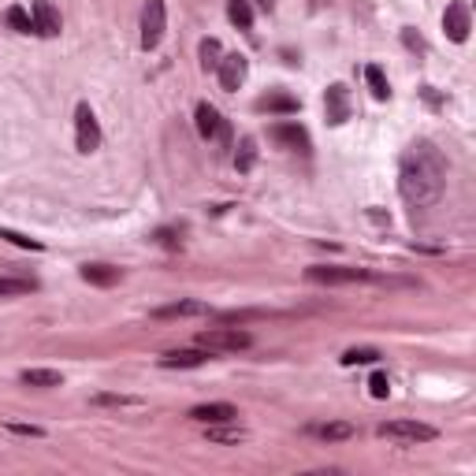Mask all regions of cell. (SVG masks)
Segmentation results:
<instances>
[{"instance_id": "25", "label": "cell", "mask_w": 476, "mask_h": 476, "mask_svg": "<svg viewBox=\"0 0 476 476\" xmlns=\"http://www.w3.org/2000/svg\"><path fill=\"white\" fill-rule=\"evenodd\" d=\"M253 164H257V142L253 138H242V142H238V153H235V168L242 171H253Z\"/></svg>"}, {"instance_id": "29", "label": "cell", "mask_w": 476, "mask_h": 476, "mask_svg": "<svg viewBox=\"0 0 476 476\" xmlns=\"http://www.w3.org/2000/svg\"><path fill=\"white\" fill-rule=\"evenodd\" d=\"M0 238H8L12 246H23V250H41V242H38V238L19 235V231H12V227H0Z\"/></svg>"}, {"instance_id": "30", "label": "cell", "mask_w": 476, "mask_h": 476, "mask_svg": "<svg viewBox=\"0 0 476 476\" xmlns=\"http://www.w3.org/2000/svg\"><path fill=\"white\" fill-rule=\"evenodd\" d=\"M268 317L264 309H238V312H220V320L223 324H246V320H261Z\"/></svg>"}, {"instance_id": "33", "label": "cell", "mask_w": 476, "mask_h": 476, "mask_svg": "<svg viewBox=\"0 0 476 476\" xmlns=\"http://www.w3.org/2000/svg\"><path fill=\"white\" fill-rule=\"evenodd\" d=\"M153 238H157L160 246H164V250H182V238H179L175 231H171V227H160V231H157Z\"/></svg>"}, {"instance_id": "20", "label": "cell", "mask_w": 476, "mask_h": 476, "mask_svg": "<svg viewBox=\"0 0 476 476\" xmlns=\"http://www.w3.org/2000/svg\"><path fill=\"white\" fill-rule=\"evenodd\" d=\"M19 380H23L26 387H60L63 376L56 369H23V372H19Z\"/></svg>"}, {"instance_id": "2", "label": "cell", "mask_w": 476, "mask_h": 476, "mask_svg": "<svg viewBox=\"0 0 476 476\" xmlns=\"http://www.w3.org/2000/svg\"><path fill=\"white\" fill-rule=\"evenodd\" d=\"M198 346L209 354H238V350H250L253 346V335L235 328V324H227V328H205L198 335Z\"/></svg>"}, {"instance_id": "18", "label": "cell", "mask_w": 476, "mask_h": 476, "mask_svg": "<svg viewBox=\"0 0 476 476\" xmlns=\"http://www.w3.org/2000/svg\"><path fill=\"white\" fill-rule=\"evenodd\" d=\"M82 279L93 287H116L119 279H123V272L112 264H82Z\"/></svg>"}, {"instance_id": "5", "label": "cell", "mask_w": 476, "mask_h": 476, "mask_svg": "<svg viewBox=\"0 0 476 476\" xmlns=\"http://www.w3.org/2000/svg\"><path fill=\"white\" fill-rule=\"evenodd\" d=\"M164 26H168L164 0H145V8H142V49H157L160 38H164Z\"/></svg>"}, {"instance_id": "31", "label": "cell", "mask_w": 476, "mask_h": 476, "mask_svg": "<svg viewBox=\"0 0 476 476\" xmlns=\"http://www.w3.org/2000/svg\"><path fill=\"white\" fill-rule=\"evenodd\" d=\"M4 428L12 431V436H23V439H41V436H45V428H38V425H19V420H8Z\"/></svg>"}, {"instance_id": "6", "label": "cell", "mask_w": 476, "mask_h": 476, "mask_svg": "<svg viewBox=\"0 0 476 476\" xmlns=\"http://www.w3.org/2000/svg\"><path fill=\"white\" fill-rule=\"evenodd\" d=\"M74 142H79V153H93L101 145V127H97V116L86 101L74 108Z\"/></svg>"}, {"instance_id": "12", "label": "cell", "mask_w": 476, "mask_h": 476, "mask_svg": "<svg viewBox=\"0 0 476 476\" xmlns=\"http://www.w3.org/2000/svg\"><path fill=\"white\" fill-rule=\"evenodd\" d=\"M157 320H182V317H212V309L205 301H171V306L153 309Z\"/></svg>"}, {"instance_id": "27", "label": "cell", "mask_w": 476, "mask_h": 476, "mask_svg": "<svg viewBox=\"0 0 476 476\" xmlns=\"http://www.w3.org/2000/svg\"><path fill=\"white\" fill-rule=\"evenodd\" d=\"M4 23L12 26L15 34H30V30H34V19H30L26 8H8V12H4Z\"/></svg>"}, {"instance_id": "24", "label": "cell", "mask_w": 476, "mask_h": 476, "mask_svg": "<svg viewBox=\"0 0 476 476\" xmlns=\"http://www.w3.org/2000/svg\"><path fill=\"white\" fill-rule=\"evenodd\" d=\"M90 402L93 406H112V409H142L145 406L142 398H134V395H93Z\"/></svg>"}, {"instance_id": "15", "label": "cell", "mask_w": 476, "mask_h": 476, "mask_svg": "<svg viewBox=\"0 0 476 476\" xmlns=\"http://www.w3.org/2000/svg\"><path fill=\"white\" fill-rule=\"evenodd\" d=\"M268 134H272L279 145H290V149L309 153V134H306V127H298V123H276Z\"/></svg>"}, {"instance_id": "19", "label": "cell", "mask_w": 476, "mask_h": 476, "mask_svg": "<svg viewBox=\"0 0 476 476\" xmlns=\"http://www.w3.org/2000/svg\"><path fill=\"white\" fill-rule=\"evenodd\" d=\"M261 112H276V116H294L298 112V97H287V93H268L257 101Z\"/></svg>"}, {"instance_id": "28", "label": "cell", "mask_w": 476, "mask_h": 476, "mask_svg": "<svg viewBox=\"0 0 476 476\" xmlns=\"http://www.w3.org/2000/svg\"><path fill=\"white\" fill-rule=\"evenodd\" d=\"M223 60V49H220V41L216 38H205L201 41V68L205 71H216V63Z\"/></svg>"}, {"instance_id": "7", "label": "cell", "mask_w": 476, "mask_h": 476, "mask_svg": "<svg viewBox=\"0 0 476 476\" xmlns=\"http://www.w3.org/2000/svg\"><path fill=\"white\" fill-rule=\"evenodd\" d=\"M246 71H250V63H246L242 52H227V56L216 63V74H220V86L227 93H235L238 86L246 82Z\"/></svg>"}, {"instance_id": "1", "label": "cell", "mask_w": 476, "mask_h": 476, "mask_svg": "<svg viewBox=\"0 0 476 476\" xmlns=\"http://www.w3.org/2000/svg\"><path fill=\"white\" fill-rule=\"evenodd\" d=\"M398 193L413 209H436L447 193V160L431 142H413L398 160Z\"/></svg>"}, {"instance_id": "34", "label": "cell", "mask_w": 476, "mask_h": 476, "mask_svg": "<svg viewBox=\"0 0 476 476\" xmlns=\"http://www.w3.org/2000/svg\"><path fill=\"white\" fill-rule=\"evenodd\" d=\"M402 41L409 49H417V52H425V41H420V34H413V30H402Z\"/></svg>"}, {"instance_id": "14", "label": "cell", "mask_w": 476, "mask_h": 476, "mask_svg": "<svg viewBox=\"0 0 476 476\" xmlns=\"http://www.w3.org/2000/svg\"><path fill=\"white\" fill-rule=\"evenodd\" d=\"M309 436H317L324 443H342V439H354L357 428L350 420H324V425H309Z\"/></svg>"}, {"instance_id": "32", "label": "cell", "mask_w": 476, "mask_h": 476, "mask_svg": "<svg viewBox=\"0 0 476 476\" xmlns=\"http://www.w3.org/2000/svg\"><path fill=\"white\" fill-rule=\"evenodd\" d=\"M369 395H372V398H387V395H391V380H387L383 372H372V380H369Z\"/></svg>"}, {"instance_id": "13", "label": "cell", "mask_w": 476, "mask_h": 476, "mask_svg": "<svg viewBox=\"0 0 476 476\" xmlns=\"http://www.w3.org/2000/svg\"><path fill=\"white\" fill-rule=\"evenodd\" d=\"M209 361V350H168L160 357V369H201V365Z\"/></svg>"}, {"instance_id": "22", "label": "cell", "mask_w": 476, "mask_h": 476, "mask_svg": "<svg viewBox=\"0 0 476 476\" xmlns=\"http://www.w3.org/2000/svg\"><path fill=\"white\" fill-rule=\"evenodd\" d=\"M365 82H369V90H372L376 101H387V97H391V82H387L383 68H376V63H369V68H365Z\"/></svg>"}, {"instance_id": "23", "label": "cell", "mask_w": 476, "mask_h": 476, "mask_svg": "<svg viewBox=\"0 0 476 476\" xmlns=\"http://www.w3.org/2000/svg\"><path fill=\"white\" fill-rule=\"evenodd\" d=\"M380 350H376V346H354V350H346L342 357H339V361L346 365V369H354V365H376V361H380Z\"/></svg>"}, {"instance_id": "35", "label": "cell", "mask_w": 476, "mask_h": 476, "mask_svg": "<svg viewBox=\"0 0 476 476\" xmlns=\"http://www.w3.org/2000/svg\"><path fill=\"white\" fill-rule=\"evenodd\" d=\"M253 4L261 8V12H272V8H276V0H253Z\"/></svg>"}, {"instance_id": "17", "label": "cell", "mask_w": 476, "mask_h": 476, "mask_svg": "<svg viewBox=\"0 0 476 476\" xmlns=\"http://www.w3.org/2000/svg\"><path fill=\"white\" fill-rule=\"evenodd\" d=\"M205 436H209V443H246L250 439V431L246 428H235V420H223V425H205Z\"/></svg>"}, {"instance_id": "21", "label": "cell", "mask_w": 476, "mask_h": 476, "mask_svg": "<svg viewBox=\"0 0 476 476\" xmlns=\"http://www.w3.org/2000/svg\"><path fill=\"white\" fill-rule=\"evenodd\" d=\"M227 19H231L238 30H250L253 26V4L250 0H227Z\"/></svg>"}, {"instance_id": "4", "label": "cell", "mask_w": 476, "mask_h": 476, "mask_svg": "<svg viewBox=\"0 0 476 476\" xmlns=\"http://www.w3.org/2000/svg\"><path fill=\"white\" fill-rule=\"evenodd\" d=\"M309 283H328V287H342V283H365V279H376L365 268H335V264H312L306 268Z\"/></svg>"}, {"instance_id": "9", "label": "cell", "mask_w": 476, "mask_h": 476, "mask_svg": "<svg viewBox=\"0 0 476 476\" xmlns=\"http://www.w3.org/2000/svg\"><path fill=\"white\" fill-rule=\"evenodd\" d=\"M443 30H447V38L450 41H469V30H473V23H469V8L461 4V0H454V4H447V12H443Z\"/></svg>"}, {"instance_id": "26", "label": "cell", "mask_w": 476, "mask_h": 476, "mask_svg": "<svg viewBox=\"0 0 476 476\" xmlns=\"http://www.w3.org/2000/svg\"><path fill=\"white\" fill-rule=\"evenodd\" d=\"M30 290H38L34 279H8V276H0V298H19V294H30Z\"/></svg>"}, {"instance_id": "8", "label": "cell", "mask_w": 476, "mask_h": 476, "mask_svg": "<svg viewBox=\"0 0 476 476\" xmlns=\"http://www.w3.org/2000/svg\"><path fill=\"white\" fill-rule=\"evenodd\" d=\"M324 116H328L331 127H342L346 119H350V90L346 86H328V93H324Z\"/></svg>"}, {"instance_id": "16", "label": "cell", "mask_w": 476, "mask_h": 476, "mask_svg": "<svg viewBox=\"0 0 476 476\" xmlns=\"http://www.w3.org/2000/svg\"><path fill=\"white\" fill-rule=\"evenodd\" d=\"M193 123H198V134L201 138H220V131H223V119H220V112L209 104V101H201L198 104V112H193Z\"/></svg>"}, {"instance_id": "11", "label": "cell", "mask_w": 476, "mask_h": 476, "mask_svg": "<svg viewBox=\"0 0 476 476\" xmlns=\"http://www.w3.org/2000/svg\"><path fill=\"white\" fill-rule=\"evenodd\" d=\"M190 420L198 425H223V420H238V409L231 402H205L190 409Z\"/></svg>"}, {"instance_id": "3", "label": "cell", "mask_w": 476, "mask_h": 476, "mask_svg": "<svg viewBox=\"0 0 476 476\" xmlns=\"http://www.w3.org/2000/svg\"><path fill=\"white\" fill-rule=\"evenodd\" d=\"M380 439H398V443H431L436 439V428L420 425V420H387V425L376 428Z\"/></svg>"}, {"instance_id": "10", "label": "cell", "mask_w": 476, "mask_h": 476, "mask_svg": "<svg viewBox=\"0 0 476 476\" xmlns=\"http://www.w3.org/2000/svg\"><path fill=\"white\" fill-rule=\"evenodd\" d=\"M30 19H34V34H41V38H56L60 34V12L49 4V0H34Z\"/></svg>"}]
</instances>
